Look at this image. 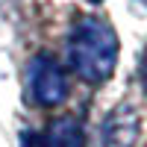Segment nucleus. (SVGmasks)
I'll return each mask as SVG.
<instances>
[{
  "mask_svg": "<svg viewBox=\"0 0 147 147\" xmlns=\"http://www.w3.org/2000/svg\"><path fill=\"white\" fill-rule=\"evenodd\" d=\"M21 147H47V138H44V132L27 129V132H21Z\"/></svg>",
  "mask_w": 147,
  "mask_h": 147,
  "instance_id": "obj_5",
  "label": "nucleus"
},
{
  "mask_svg": "<svg viewBox=\"0 0 147 147\" xmlns=\"http://www.w3.org/2000/svg\"><path fill=\"white\" fill-rule=\"evenodd\" d=\"M141 136V118L129 103L115 106L103 121V147H136Z\"/></svg>",
  "mask_w": 147,
  "mask_h": 147,
  "instance_id": "obj_3",
  "label": "nucleus"
},
{
  "mask_svg": "<svg viewBox=\"0 0 147 147\" xmlns=\"http://www.w3.org/2000/svg\"><path fill=\"white\" fill-rule=\"evenodd\" d=\"M44 138H47V147H85V129L77 118L62 115L47 127Z\"/></svg>",
  "mask_w": 147,
  "mask_h": 147,
  "instance_id": "obj_4",
  "label": "nucleus"
},
{
  "mask_svg": "<svg viewBox=\"0 0 147 147\" xmlns=\"http://www.w3.org/2000/svg\"><path fill=\"white\" fill-rule=\"evenodd\" d=\"M27 94L41 109H53L68 97L65 68L50 53H35L27 62Z\"/></svg>",
  "mask_w": 147,
  "mask_h": 147,
  "instance_id": "obj_2",
  "label": "nucleus"
},
{
  "mask_svg": "<svg viewBox=\"0 0 147 147\" xmlns=\"http://www.w3.org/2000/svg\"><path fill=\"white\" fill-rule=\"evenodd\" d=\"M118 32L103 18L82 15L68 32V62L74 74L88 85H100L112 77L118 65Z\"/></svg>",
  "mask_w": 147,
  "mask_h": 147,
  "instance_id": "obj_1",
  "label": "nucleus"
},
{
  "mask_svg": "<svg viewBox=\"0 0 147 147\" xmlns=\"http://www.w3.org/2000/svg\"><path fill=\"white\" fill-rule=\"evenodd\" d=\"M141 82H144V91H147V53H144V62H141Z\"/></svg>",
  "mask_w": 147,
  "mask_h": 147,
  "instance_id": "obj_6",
  "label": "nucleus"
},
{
  "mask_svg": "<svg viewBox=\"0 0 147 147\" xmlns=\"http://www.w3.org/2000/svg\"><path fill=\"white\" fill-rule=\"evenodd\" d=\"M91 3H100V0H91Z\"/></svg>",
  "mask_w": 147,
  "mask_h": 147,
  "instance_id": "obj_7",
  "label": "nucleus"
}]
</instances>
